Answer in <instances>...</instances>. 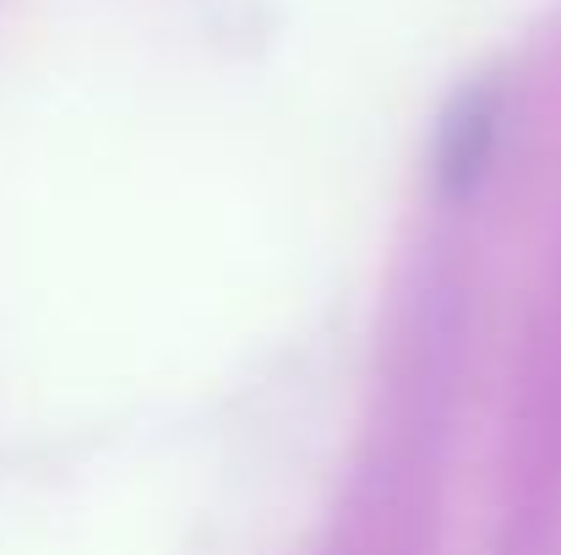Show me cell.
<instances>
[{
  "label": "cell",
  "mask_w": 561,
  "mask_h": 555,
  "mask_svg": "<svg viewBox=\"0 0 561 555\" xmlns=\"http://www.w3.org/2000/svg\"><path fill=\"white\" fill-rule=\"evenodd\" d=\"M491 104L474 93L453 120H447V142H442V170L447 175H474L485 164V148H491Z\"/></svg>",
  "instance_id": "obj_1"
}]
</instances>
